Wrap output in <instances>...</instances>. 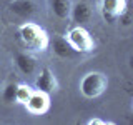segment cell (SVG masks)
<instances>
[{
	"label": "cell",
	"instance_id": "cell-13",
	"mask_svg": "<svg viewBox=\"0 0 133 125\" xmlns=\"http://www.w3.org/2000/svg\"><path fill=\"white\" fill-rule=\"evenodd\" d=\"M15 95H17V83H8V85L3 89L2 97L7 103H14L15 102Z\"/></svg>",
	"mask_w": 133,
	"mask_h": 125
},
{
	"label": "cell",
	"instance_id": "cell-11",
	"mask_svg": "<svg viewBox=\"0 0 133 125\" xmlns=\"http://www.w3.org/2000/svg\"><path fill=\"white\" fill-rule=\"evenodd\" d=\"M70 10H72L70 0H52V12L55 14L57 18L63 20L70 17Z\"/></svg>",
	"mask_w": 133,
	"mask_h": 125
},
{
	"label": "cell",
	"instance_id": "cell-6",
	"mask_svg": "<svg viewBox=\"0 0 133 125\" xmlns=\"http://www.w3.org/2000/svg\"><path fill=\"white\" fill-rule=\"evenodd\" d=\"M8 8H10L12 14H15L20 18H27V20L37 14V5L33 0H12L8 3Z\"/></svg>",
	"mask_w": 133,
	"mask_h": 125
},
{
	"label": "cell",
	"instance_id": "cell-14",
	"mask_svg": "<svg viewBox=\"0 0 133 125\" xmlns=\"http://www.w3.org/2000/svg\"><path fill=\"white\" fill-rule=\"evenodd\" d=\"M105 123H108L107 120H100V118H91V120H88V125H105Z\"/></svg>",
	"mask_w": 133,
	"mask_h": 125
},
{
	"label": "cell",
	"instance_id": "cell-2",
	"mask_svg": "<svg viewBox=\"0 0 133 125\" xmlns=\"http://www.w3.org/2000/svg\"><path fill=\"white\" fill-rule=\"evenodd\" d=\"M108 87V80L102 72H88L80 82V92L85 98H97Z\"/></svg>",
	"mask_w": 133,
	"mask_h": 125
},
{
	"label": "cell",
	"instance_id": "cell-12",
	"mask_svg": "<svg viewBox=\"0 0 133 125\" xmlns=\"http://www.w3.org/2000/svg\"><path fill=\"white\" fill-rule=\"evenodd\" d=\"M30 93H32L30 87H27V85H17L15 102H18V103H25V102H27V98L30 97Z\"/></svg>",
	"mask_w": 133,
	"mask_h": 125
},
{
	"label": "cell",
	"instance_id": "cell-9",
	"mask_svg": "<svg viewBox=\"0 0 133 125\" xmlns=\"http://www.w3.org/2000/svg\"><path fill=\"white\" fill-rule=\"evenodd\" d=\"M15 65L23 75H33L37 72V60L28 53H17Z\"/></svg>",
	"mask_w": 133,
	"mask_h": 125
},
{
	"label": "cell",
	"instance_id": "cell-10",
	"mask_svg": "<svg viewBox=\"0 0 133 125\" xmlns=\"http://www.w3.org/2000/svg\"><path fill=\"white\" fill-rule=\"evenodd\" d=\"M37 90L40 92H45V93H50L52 90H55L57 83H55V77H53V73L50 72L48 68H42L40 75L37 77Z\"/></svg>",
	"mask_w": 133,
	"mask_h": 125
},
{
	"label": "cell",
	"instance_id": "cell-4",
	"mask_svg": "<svg viewBox=\"0 0 133 125\" xmlns=\"http://www.w3.org/2000/svg\"><path fill=\"white\" fill-rule=\"evenodd\" d=\"M27 107V110L33 115H43L45 112L50 108V98H48V93L45 92H32L30 97L27 98V102L23 103Z\"/></svg>",
	"mask_w": 133,
	"mask_h": 125
},
{
	"label": "cell",
	"instance_id": "cell-1",
	"mask_svg": "<svg viewBox=\"0 0 133 125\" xmlns=\"http://www.w3.org/2000/svg\"><path fill=\"white\" fill-rule=\"evenodd\" d=\"M18 39L28 50H35V52H42L48 47V35L42 27H38L33 22H27L20 25L18 28Z\"/></svg>",
	"mask_w": 133,
	"mask_h": 125
},
{
	"label": "cell",
	"instance_id": "cell-5",
	"mask_svg": "<svg viewBox=\"0 0 133 125\" xmlns=\"http://www.w3.org/2000/svg\"><path fill=\"white\" fill-rule=\"evenodd\" d=\"M125 10H127V0H103L102 2V15L108 23H113Z\"/></svg>",
	"mask_w": 133,
	"mask_h": 125
},
{
	"label": "cell",
	"instance_id": "cell-7",
	"mask_svg": "<svg viewBox=\"0 0 133 125\" xmlns=\"http://www.w3.org/2000/svg\"><path fill=\"white\" fill-rule=\"evenodd\" d=\"M70 15H72V20L75 22V25H85L90 22L91 18V8L87 2H78L75 3L70 10Z\"/></svg>",
	"mask_w": 133,
	"mask_h": 125
},
{
	"label": "cell",
	"instance_id": "cell-8",
	"mask_svg": "<svg viewBox=\"0 0 133 125\" xmlns=\"http://www.w3.org/2000/svg\"><path fill=\"white\" fill-rule=\"evenodd\" d=\"M53 53H55L57 57H60V58H66V60L75 58L78 55V52L73 50V47L68 43V40L63 39V37L53 39Z\"/></svg>",
	"mask_w": 133,
	"mask_h": 125
},
{
	"label": "cell",
	"instance_id": "cell-3",
	"mask_svg": "<svg viewBox=\"0 0 133 125\" xmlns=\"http://www.w3.org/2000/svg\"><path fill=\"white\" fill-rule=\"evenodd\" d=\"M66 40L68 43L73 47V50H77L78 53L82 52H90L93 48V39L90 37V33L82 27V25H77L66 35Z\"/></svg>",
	"mask_w": 133,
	"mask_h": 125
}]
</instances>
